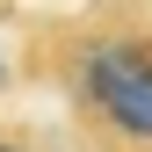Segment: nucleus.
Segmentation results:
<instances>
[{
  "mask_svg": "<svg viewBox=\"0 0 152 152\" xmlns=\"http://www.w3.org/2000/svg\"><path fill=\"white\" fill-rule=\"evenodd\" d=\"M72 94L116 145L152 152V36H87L72 51Z\"/></svg>",
  "mask_w": 152,
  "mask_h": 152,
  "instance_id": "obj_1",
  "label": "nucleus"
},
{
  "mask_svg": "<svg viewBox=\"0 0 152 152\" xmlns=\"http://www.w3.org/2000/svg\"><path fill=\"white\" fill-rule=\"evenodd\" d=\"M0 152H29V145H7V138H0Z\"/></svg>",
  "mask_w": 152,
  "mask_h": 152,
  "instance_id": "obj_2",
  "label": "nucleus"
},
{
  "mask_svg": "<svg viewBox=\"0 0 152 152\" xmlns=\"http://www.w3.org/2000/svg\"><path fill=\"white\" fill-rule=\"evenodd\" d=\"M0 80H7V65H0Z\"/></svg>",
  "mask_w": 152,
  "mask_h": 152,
  "instance_id": "obj_3",
  "label": "nucleus"
}]
</instances>
